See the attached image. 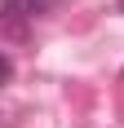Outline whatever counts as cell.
I'll return each instance as SVG.
<instances>
[{
  "label": "cell",
  "instance_id": "3957f363",
  "mask_svg": "<svg viewBox=\"0 0 124 128\" xmlns=\"http://www.w3.org/2000/svg\"><path fill=\"white\" fill-rule=\"evenodd\" d=\"M120 75H124V71H120Z\"/></svg>",
  "mask_w": 124,
  "mask_h": 128
},
{
  "label": "cell",
  "instance_id": "7a4b0ae2",
  "mask_svg": "<svg viewBox=\"0 0 124 128\" xmlns=\"http://www.w3.org/2000/svg\"><path fill=\"white\" fill-rule=\"evenodd\" d=\"M115 4H120V13H124V0H115Z\"/></svg>",
  "mask_w": 124,
  "mask_h": 128
},
{
  "label": "cell",
  "instance_id": "6da1fadb",
  "mask_svg": "<svg viewBox=\"0 0 124 128\" xmlns=\"http://www.w3.org/2000/svg\"><path fill=\"white\" fill-rule=\"evenodd\" d=\"M58 0H0V13H5V26H18V22H36V18H44V13L53 9Z\"/></svg>",
  "mask_w": 124,
  "mask_h": 128
}]
</instances>
